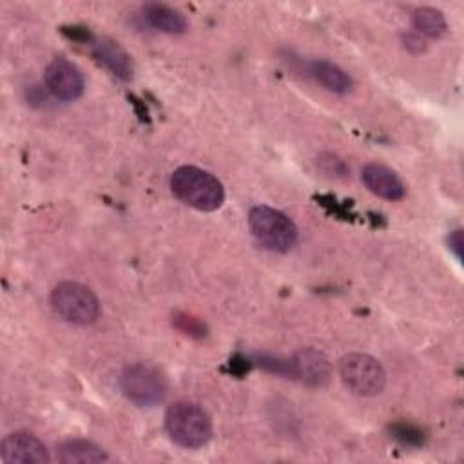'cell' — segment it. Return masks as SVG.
Returning a JSON list of instances; mask_svg holds the SVG:
<instances>
[{
  "label": "cell",
  "mask_w": 464,
  "mask_h": 464,
  "mask_svg": "<svg viewBox=\"0 0 464 464\" xmlns=\"http://www.w3.org/2000/svg\"><path fill=\"white\" fill-rule=\"evenodd\" d=\"M58 460L63 464H100L107 462L109 455L91 440L69 439L60 444Z\"/></svg>",
  "instance_id": "cell-14"
},
{
  "label": "cell",
  "mask_w": 464,
  "mask_h": 464,
  "mask_svg": "<svg viewBox=\"0 0 464 464\" xmlns=\"http://www.w3.org/2000/svg\"><path fill=\"white\" fill-rule=\"evenodd\" d=\"M0 460L5 464H47L51 462L45 444L29 431H13L0 442Z\"/></svg>",
  "instance_id": "cell-8"
},
{
  "label": "cell",
  "mask_w": 464,
  "mask_h": 464,
  "mask_svg": "<svg viewBox=\"0 0 464 464\" xmlns=\"http://www.w3.org/2000/svg\"><path fill=\"white\" fill-rule=\"evenodd\" d=\"M292 375L308 386H323L330 377V362L326 355L315 348H303L288 364Z\"/></svg>",
  "instance_id": "cell-11"
},
{
  "label": "cell",
  "mask_w": 464,
  "mask_h": 464,
  "mask_svg": "<svg viewBox=\"0 0 464 464\" xmlns=\"http://www.w3.org/2000/svg\"><path fill=\"white\" fill-rule=\"evenodd\" d=\"M53 310L67 323L87 326L100 317V301L94 292L76 281H62L51 292Z\"/></svg>",
  "instance_id": "cell-4"
},
{
  "label": "cell",
  "mask_w": 464,
  "mask_h": 464,
  "mask_svg": "<svg viewBox=\"0 0 464 464\" xmlns=\"http://www.w3.org/2000/svg\"><path fill=\"white\" fill-rule=\"evenodd\" d=\"M170 190L179 201L201 212L218 210L225 201L223 183L196 165L178 167L170 176Z\"/></svg>",
  "instance_id": "cell-1"
},
{
  "label": "cell",
  "mask_w": 464,
  "mask_h": 464,
  "mask_svg": "<svg viewBox=\"0 0 464 464\" xmlns=\"http://www.w3.org/2000/svg\"><path fill=\"white\" fill-rule=\"evenodd\" d=\"M248 228L256 241L272 252H288L297 243L295 223L281 210L256 205L248 210Z\"/></svg>",
  "instance_id": "cell-3"
},
{
  "label": "cell",
  "mask_w": 464,
  "mask_h": 464,
  "mask_svg": "<svg viewBox=\"0 0 464 464\" xmlns=\"http://www.w3.org/2000/svg\"><path fill=\"white\" fill-rule=\"evenodd\" d=\"M361 179L372 194L386 201H399L406 196V185L402 183V179L397 176L395 170L382 163H366L361 170Z\"/></svg>",
  "instance_id": "cell-10"
},
{
  "label": "cell",
  "mask_w": 464,
  "mask_h": 464,
  "mask_svg": "<svg viewBox=\"0 0 464 464\" xmlns=\"http://www.w3.org/2000/svg\"><path fill=\"white\" fill-rule=\"evenodd\" d=\"M448 245L450 250L455 254V257L460 261L462 259V230L457 228L448 236Z\"/></svg>",
  "instance_id": "cell-16"
},
{
  "label": "cell",
  "mask_w": 464,
  "mask_h": 464,
  "mask_svg": "<svg viewBox=\"0 0 464 464\" xmlns=\"http://www.w3.org/2000/svg\"><path fill=\"white\" fill-rule=\"evenodd\" d=\"M339 375L344 386L361 397H373L386 386L382 364L368 353H348L339 362Z\"/></svg>",
  "instance_id": "cell-6"
},
{
  "label": "cell",
  "mask_w": 464,
  "mask_h": 464,
  "mask_svg": "<svg viewBox=\"0 0 464 464\" xmlns=\"http://www.w3.org/2000/svg\"><path fill=\"white\" fill-rule=\"evenodd\" d=\"M141 16L152 29L165 34H183L188 29L183 13L167 4L147 2L141 5Z\"/></svg>",
  "instance_id": "cell-12"
},
{
  "label": "cell",
  "mask_w": 464,
  "mask_h": 464,
  "mask_svg": "<svg viewBox=\"0 0 464 464\" xmlns=\"http://www.w3.org/2000/svg\"><path fill=\"white\" fill-rule=\"evenodd\" d=\"M44 82L47 91L62 102H74L85 91V78L80 67L65 56H56L47 63Z\"/></svg>",
  "instance_id": "cell-7"
},
{
  "label": "cell",
  "mask_w": 464,
  "mask_h": 464,
  "mask_svg": "<svg viewBox=\"0 0 464 464\" xmlns=\"http://www.w3.org/2000/svg\"><path fill=\"white\" fill-rule=\"evenodd\" d=\"M411 24L417 33H420L428 38H440L448 31V22H446L442 11L430 7V5L417 7L411 14Z\"/></svg>",
  "instance_id": "cell-15"
},
{
  "label": "cell",
  "mask_w": 464,
  "mask_h": 464,
  "mask_svg": "<svg viewBox=\"0 0 464 464\" xmlns=\"http://www.w3.org/2000/svg\"><path fill=\"white\" fill-rule=\"evenodd\" d=\"M87 45L94 60L100 62L112 76H116L121 82H129L132 78V58L118 42L107 36H89Z\"/></svg>",
  "instance_id": "cell-9"
},
{
  "label": "cell",
  "mask_w": 464,
  "mask_h": 464,
  "mask_svg": "<svg viewBox=\"0 0 464 464\" xmlns=\"http://www.w3.org/2000/svg\"><path fill=\"white\" fill-rule=\"evenodd\" d=\"M308 72L315 78L317 83H321L330 92L348 94L353 89L352 76L330 60H312L308 63Z\"/></svg>",
  "instance_id": "cell-13"
},
{
  "label": "cell",
  "mask_w": 464,
  "mask_h": 464,
  "mask_svg": "<svg viewBox=\"0 0 464 464\" xmlns=\"http://www.w3.org/2000/svg\"><path fill=\"white\" fill-rule=\"evenodd\" d=\"M165 430L172 442L187 450L203 448L212 437V420L207 411L187 401L174 402L165 413Z\"/></svg>",
  "instance_id": "cell-2"
},
{
  "label": "cell",
  "mask_w": 464,
  "mask_h": 464,
  "mask_svg": "<svg viewBox=\"0 0 464 464\" xmlns=\"http://www.w3.org/2000/svg\"><path fill=\"white\" fill-rule=\"evenodd\" d=\"M120 388L123 395L141 408H150L167 397L169 384L165 375L152 364L134 362L120 373Z\"/></svg>",
  "instance_id": "cell-5"
}]
</instances>
